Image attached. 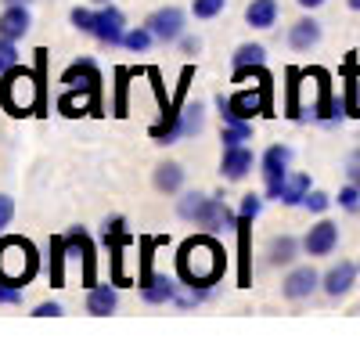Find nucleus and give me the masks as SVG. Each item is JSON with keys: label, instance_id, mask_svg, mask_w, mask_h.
Returning a JSON list of instances; mask_svg holds the SVG:
<instances>
[{"label": "nucleus", "instance_id": "nucleus-5", "mask_svg": "<svg viewBox=\"0 0 360 346\" xmlns=\"http://www.w3.org/2000/svg\"><path fill=\"white\" fill-rule=\"evenodd\" d=\"M217 108L224 115V123H234V120H252V115H266L270 112V76L266 69H259L256 83L252 86H242L238 94L231 98H217Z\"/></svg>", "mask_w": 360, "mask_h": 346}, {"label": "nucleus", "instance_id": "nucleus-36", "mask_svg": "<svg viewBox=\"0 0 360 346\" xmlns=\"http://www.w3.org/2000/svg\"><path fill=\"white\" fill-rule=\"evenodd\" d=\"M15 220V198L11 195H0V231Z\"/></svg>", "mask_w": 360, "mask_h": 346}, {"label": "nucleus", "instance_id": "nucleus-16", "mask_svg": "<svg viewBox=\"0 0 360 346\" xmlns=\"http://www.w3.org/2000/svg\"><path fill=\"white\" fill-rule=\"evenodd\" d=\"M62 83H65V86H83V91H98V94H101V76H98V69H94V62H90V58H83V62H72V65L65 69Z\"/></svg>", "mask_w": 360, "mask_h": 346}, {"label": "nucleus", "instance_id": "nucleus-20", "mask_svg": "<svg viewBox=\"0 0 360 346\" xmlns=\"http://www.w3.org/2000/svg\"><path fill=\"white\" fill-rule=\"evenodd\" d=\"M321 44V25L314 18H299L292 29H288V47L292 51H310Z\"/></svg>", "mask_w": 360, "mask_h": 346}, {"label": "nucleus", "instance_id": "nucleus-22", "mask_svg": "<svg viewBox=\"0 0 360 346\" xmlns=\"http://www.w3.org/2000/svg\"><path fill=\"white\" fill-rule=\"evenodd\" d=\"M307 195H310V177L307 173H288L281 191H278V202L281 206H303Z\"/></svg>", "mask_w": 360, "mask_h": 346}, {"label": "nucleus", "instance_id": "nucleus-30", "mask_svg": "<svg viewBox=\"0 0 360 346\" xmlns=\"http://www.w3.org/2000/svg\"><path fill=\"white\" fill-rule=\"evenodd\" d=\"M72 25L79 29V33H90L94 37V25H98V11H90V8H72Z\"/></svg>", "mask_w": 360, "mask_h": 346}, {"label": "nucleus", "instance_id": "nucleus-34", "mask_svg": "<svg viewBox=\"0 0 360 346\" xmlns=\"http://www.w3.org/2000/svg\"><path fill=\"white\" fill-rule=\"evenodd\" d=\"M303 206H307L310 213H324L328 206H332V195H324V191H314V188H310V195L303 198Z\"/></svg>", "mask_w": 360, "mask_h": 346}, {"label": "nucleus", "instance_id": "nucleus-3", "mask_svg": "<svg viewBox=\"0 0 360 346\" xmlns=\"http://www.w3.org/2000/svg\"><path fill=\"white\" fill-rule=\"evenodd\" d=\"M176 213L191 224H198V227H205V231H238V213L224 198H213V195L188 191L176 202Z\"/></svg>", "mask_w": 360, "mask_h": 346}, {"label": "nucleus", "instance_id": "nucleus-21", "mask_svg": "<svg viewBox=\"0 0 360 346\" xmlns=\"http://www.w3.org/2000/svg\"><path fill=\"white\" fill-rule=\"evenodd\" d=\"M299 249H303V242H295L292 235H278V238H270V245H266V260H270V267H288L292 260L299 256Z\"/></svg>", "mask_w": 360, "mask_h": 346}, {"label": "nucleus", "instance_id": "nucleus-39", "mask_svg": "<svg viewBox=\"0 0 360 346\" xmlns=\"http://www.w3.org/2000/svg\"><path fill=\"white\" fill-rule=\"evenodd\" d=\"M346 173H349V184H356V188H360V148L353 152V159H349V169H346Z\"/></svg>", "mask_w": 360, "mask_h": 346}, {"label": "nucleus", "instance_id": "nucleus-29", "mask_svg": "<svg viewBox=\"0 0 360 346\" xmlns=\"http://www.w3.org/2000/svg\"><path fill=\"white\" fill-rule=\"evenodd\" d=\"M224 8H227V0H191V15L198 22H209V18L224 15Z\"/></svg>", "mask_w": 360, "mask_h": 346}, {"label": "nucleus", "instance_id": "nucleus-13", "mask_svg": "<svg viewBox=\"0 0 360 346\" xmlns=\"http://www.w3.org/2000/svg\"><path fill=\"white\" fill-rule=\"evenodd\" d=\"M356 274H360V271H356V264H349V260H339V264L321 278V288H324V293L332 296V300H339V296H346L349 288H353Z\"/></svg>", "mask_w": 360, "mask_h": 346}, {"label": "nucleus", "instance_id": "nucleus-38", "mask_svg": "<svg viewBox=\"0 0 360 346\" xmlns=\"http://www.w3.org/2000/svg\"><path fill=\"white\" fill-rule=\"evenodd\" d=\"M33 314H37V317H62L65 307H62V303H40V307H33Z\"/></svg>", "mask_w": 360, "mask_h": 346}, {"label": "nucleus", "instance_id": "nucleus-45", "mask_svg": "<svg viewBox=\"0 0 360 346\" xmlns=\"http://www.w3.org/2000/svg\"><path fill=\"white\" fill-rule=\"evenodd\" d=\"M356 271H360V264H356Z\"/></svg>", "mask_w": 360, "mask_h": 346}, {"label": "nucleus", "instance_id": "nucleus-28", "mask_svg": "<svg viewBox=\"0 0 360 346\" xmlns=\"http://www.w3.org/2000/svg\"><path fill=\"white\" fill-rule=\"evenodd\" d=\"M152 40H155L152 29H148V25H137V29H127L123 47H127V51H134V54H144L148 47H152Z\"/></svg>", "mask_w": 360, "mask_h": 346}, {"label": "nucleus", "instance_id": "nucleus-4", "mask_svg": "<svg viewBox=\"0 0 360 346\" xmlns=\"http://www.w3.org/2000/svg\"><path fill=\"white\" fill-rule=\"evenodd\" d=\"M40 271V256L33 249L29 238H18V235H4L0 238V281L8 285H29L33 274Z\"/></svg>", "mask_w": 360, "mask_h": 346}, {"label": "nucleus", "instance_id": "nucleus-40", "mask_svg": "<svg viewBox=\"0 0 360 346\" xmlns=\"http://www.w3.org/2000/svg\"><path fill=\"white\" fill-rule=\"evenodd\" d=\"M176 44H180V47H184V54H195V51L202 47V44H198V37H180Z\"/></svg>", "mask_w": 360, "mask_h": 346}, {"label": "nucleus", "instance_id": "nucleus-32", "mask_svg": "<svg viewBox=\"0 0 360 346\" xmlns=\"http://www.w3.org/2000/svg\"><path fill=\"white\" fill-rule=\"evenodd\" d=\"M263 210V198L252 191V195H242V206H238V220H256Z\"/></svg>", "mask_w": 360, "mask_h": 346}, {"label": "nucleus", "instance_id": "nucleus-1", "mask_svg": "<svg viewBox=\"0 0 360 346\" xmlns=\"http://www.w3.org/2000/svg\"><path fill=\"white\" fill-rule=\"evenodd\" d=\"M227 271V252L213 235H195L180 245L176 252V274L184 278L191 288H209L217 285Z\"/></svg>", "mask_w": 360, "mask_h": 346}, {"label": "nucleus", "instance_id": "nucleus-37", "mask_svg": "<svg viewBox=\"0 0 360 346\" xmlns=\"http://www.w3.org/2000/svg\"><path fill=\"white\" fill-rule=\"evenodd\" d=\"M0 303H22V285L0 281Z\"/></svg>", "mask_w": 360, "mask_h": 346}, {"label": "nucleus", "instance_id": "nucleus-12", "mask_svg": "<svg viewBox=\"0 0 360 346\" xmlns=\"http://www.w3.org/2000/svg\"><path fill=\"white\" fill-rule=\"evenodd\" d=\"M321 285V274L307 264V267H295V271H288V278L281 281V296L285 300H307L314 288Z\"/></svg>", "mask_w": 360, "mask_h": 346}, {"label": "nucleus", "instance_id": "nucleus-6", "mask_svg": "<svg viewBox=\"0 0 360 346\" xmlns=\"http://www.w3.org/2000/svg\"><path fill=\"white\" fill-rule=\"evenodd\" d=\"M288 166H292V148L288 144H270V148L259 155V173L266 181V198L278 202V191L288 177Z\"/></svg>", "mask_w": 360, "mask_h": 346}, {"label": "nucleus", "instance_id": "nucleus-10", "mask_svg": "<svg viewBox=\"0 0 360 346\" xmlns=\"http://www.w3.org/2000/svg\"><path fill=\"white\" fill-rule=\"evenodd\" d=\"M58 112L62 115H90L101 112V94L98 91H83V86H65L58 98Z\"/></svg>", "mask_w": 360, "mask_h": 346}, {"label": "nucleus", "instance_id": "nucleus-19", "mask_svg": "<svg viewBox=\"0 0 360 346\" xmlns=\"http://www.w3.org/2000/svg\"><path fill=\"white\" fill-rule=\"evenodd\" d=\"M152 184L162 195H176L180 188H184V166L180 162H159L155 173H152Z\"/></svg>", "mask_w": 360, "mask_h": 346}, {"label": "nucleus", "instance_id": "nucleus-26", "mask_svg": "<svg viewBox=\"0 0 360 346\" xmlns=\"http://www.w3.org/2000/svg\"><path fill=\"white\" fill-rule=\"evenodd\" d=\"M202 123H205V108H202V101L184 105V112H180V137L198 134V130H202Z\"/></svg>", "mask_w": 360, "mask_h": 346}, {"label": "nucleus", "instance_id": "nucleus-8", "mask_svg": "<svg viewBox=\"0 0 360 346\" xmlns=\"http://www.w3.org/2000/svg\"><path fill=\"white\" fill-rule=\"evenodd\" d=\"M94 37L108 47H119L127 37V15L119 11L115 4H101L98 8V25H94Z\"/></svg>", "mask_w": 360, "mask_h": 346}, {"label": "nucleus", "instance_id": "nucleus-17", "mask_svg": "<svg viewBox=\"0 0 360 346\" xmlns=\"http://www.w3.org/2000/svg\"><path fill=\"white\" fill-rule=\"evenodd\" d=\"M65 242H69V252L76 260H83V285L86 288L98 285L94 281V245H90V238L83 235V231H72V235H65Z\"/></svg>", "mask_w": 360, "mask_h": 346}, {"label": "nucleus", "instance_id": "nucleus-9", "mask_svg": "<svg viewBox=\"0 0 360 346\" xmlns=\"http://www.w3.org/2000/svg\"><path fill=\"white\" fill-rule=\"evenodd\" d=\"M335 245H339V224H332V220H317L303 238L307 256H332Z\"/></svg>", "mask_w": 360, "mask_h": 346}, {"label": "nucleus", "instance_id": "nucleus-14", "mask_svg": "<svg viewBox=\"0 0 360 346\" xmlns=\"http://www.w3.org/2000/svg\"><path fill=\"white\" fill-rule=\"evenodd\" d=\"M29 25H33V18H29V4H4V11H0V37L22 40L29 33Z\"/></svg>", "mask_w": 360, "mask_h": 346}, {"label": "nucleus", "instance_id": "nucleus-42", "mask_svg": "<svg viewBox=\"0 0 360 346\" xmlns=\"http://www.w3.org/2000/svg\"><path fill=\"white\" fill-rule=\"evenodd\" d=\"M346 8L349 11H360V0H346Z\"/></svg>", "mask_w": 360, "mask_h": 346}, {"label": "nucleus", "instance_id": "nucleus-27", "mask_svg": "<svg viewBox=\"0 0 360 346\" xmlns=\"http://www.w3.org/2000/svg\"><path fill=\"white\" fill-rule=\"evenodd\" d=\"M231 62H234V69H249V65H263L266 62V51L259 47V44H242L234 54H231Z\"/></svg>", "mask_w": 360, "mask_h": 346}, {"label": "nucleus", "instance_id": "nucleus-44", "mask_svg": "<svg viewBox=\"0 0 360 346\" xmlns=\"http://www.w3.org/2000/svg\"><path fill=\"white\" fill-rule=\"evenodd\" d=\"M94 4H98V8H101V4H112V0H94Z\"/></svg>", "mask_w": 360, "mask_h": 346}, {"label": "nucleus", "instance_id": "nucleus-35", "mask_svg": "<svg viewBox=\"0 0 360 346\" xmlns=\"http://www.w3.org/2000/svg\"><path fill=\"white\" fill-rule=\"evenodd\" d=\"M346 112H349V115H360V72H353V79H349V98H346Z\"/></svg>", "mask_w": 360, "mask_h": 346}, {"label": "nucleus", "instance_id": "nucleus-31", "mask_svg": "<svg viewBox=\"0 0 360 346\" xmlns=\"http://www.w3.org/2000/svg\"><path fill=\"white\" fill-rule=\"evenodd\" d=\"M18 40H8V37H0V76H4L8 69L18 65Z\"/></svg>", "mask_w": 360, "mask_h": 346}, {"label": "nucleus", "instance_id": "nucleus-41", "mask_svg": "<svg viewBox=\"0 0 360 346\" xmlns=\"http://www.w3.org/2000/svg\"><path fill=\"white\" fill-rule=\"evenodd\" d=\"M295 4H299V8H307V11H314V8L324 4V0H295Z\"/></svg>", "mask_w": 360, "mask_h": 346}, {"label": "nucleus", "instance_id": "nucleus-23", "mask_svg": "<svg viewBox=\"0 0 360 346\" xmlns=\"http://www.w3.org/2000/svg\"><path fill=\"white\" fill-rule=\"evenodd\" d=\"M278 15H281L278 0H252V4L245 8V22H249L252 29H270V25H278Z\"/></svg>", "mask_w": 360, "mask_h": 346}, {"label": "nucleus", "instance_id": "nucleus-11", "mask_svg": "<svg viewBox=\"0 0 360 346\" xmlns=\"http://www.w3.org/2000/svg\"><path fill=\"white\" fill-rule=\"evenodd\" d=\"M256 166V155L249 144H238V148H224V159H220V173L224 181H245Z\"/></svg>", "mask_w": 360, "mask_h": 346}, {"label": "nucleus", "instance_id": "nucleus-25", "mask_svg": "<svg viewBox=\"0 0 360 346\" xmlns=\"http://www.w3.org/2000/svg\"><path fill=\"white\" fill-rule=\"evenodd\" d=\"M65 256H69V242L65 238H51V285L62 288V267H65Z\"/></svg>", "mask_w": 360, "mask_h": 346}, {"label": "nucleus", "instance_id": "nucleus-7", "mask_svg": "<svg viewBox=\"0 0 360 346\" xmlns=\"http://www.w3.org/2000/svg\"><path fill=\"white\" fill-rule=\"evenodd\" d=\"M144 25L155 33V40H162V44H176L180 37H184V29H188V15L180 11V8H173V4H169V8L152 11Z\"/></svg>", "mask_w": 360, "mask_h": 346}, {"label": "nucleus", "instance_id": "nucleus-2", "mask_svg": "<svg viewBox=\"0 0 360 346\" xmlns=\"http://www.w3.org/2000/svg\"><path fill=\"white\" fill-rule=\"evenodd\" d=\"M44 69H47V51H37V72H29L22 65L8 69L0 76V105L8 115H33L44 108Z\"/></svg>", "mask_w": 360, "mask_h": 346}, {"label": "nucleus", "instance_id": "nucleus-33", "mask_svg": "<svg viewBox=\"0 0 360 346\" xmlns=\"http://www.w3.org/2000/svg\"><path fill=\"white\" fill-rule=\"evenodd\" d=\"M339 206H342L346 213H356V210H360V188H356V184H346V188L339 191Z\"/></svg>", "mask_w": 360, "mask_h": 346}, {"label": "nucleus", "instance_id": "nucleus-15", "mask_svg": "<svg viewBox=\"0 0 360 346\" xmlns=\"http://www.w3.org/2000/svg\"><path fill=\"white\" fill-rule=\"evenodd\" d=\"M137 285H141L144 303H152V307H162V303H173V300H176V281L166 278V274H148V278L137 281Z\"/></svg>", "mask_w": 360, "mask_h": 346}, {"label": "nucleus", "instance_id": "nucleus-43", "mask_svg": "<svg viewBox=\"0 0 360 346\" xmlns=\"http://www.w3.org/2000/svg\"><path fill=\"white\" fill-rule=\"evenodd\" d=\"M4 4H33V0H4Z\"/></svg>", "mask_w": 360, "mask_h": 346}, {"label": "nucleus", "instance_id": "nucleus-18", "mask_svg": "<svg viewBox=\"0 0 360 346\" xmlns=\"http://www.w3.org/2000/svg\"><path fill=\"white\" fill-rule=\"evenodd\" d=\"M115 307H119V293L112 285H90L86 288V314L105 317V314H115Z\"/></svg>", "mask_w": 360, "mask_h": 346}, {"label": "nucleus", "instance_id": "nucleus-24", "mask_svg": "<svg viewBox=\"0 0 360 346\" xmlns=\"http://www.w3.org/2000/svg\"><path fill=\"white\" fill-rule=\"evenodd\" d=\"M220 141H224V148H238V144L252 141V123H249V120H234V123H224V134H220Z\"/></svg>", "mask_w": 360, "mask_h": 346}]
</instances>
